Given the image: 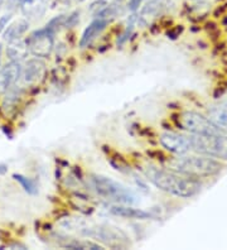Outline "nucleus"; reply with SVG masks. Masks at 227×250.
Returning <instances> with one entry per match:
<instances>
[{
    "instance_id": "10",
    "label": "nucleus",
    "mask_w": 227,
    "mask_h": 250,
    "mask_svg": "<svg viewBox=\"0 0 227 250\" xmlns=\"http://www.w3.org/2000/svg\"><path fill=\"white\" fill-rule=\"evenodd\" d=\"M45 71V64L40 58H32L25 62L24 67H21V79L27 85H33L43 77Z\"/></svg>"
},
{
    "instance_id": "15",
    "label": "nucleus",
    "mask_w": 227,
    "mask_h": 250,
    "mask_svg": "<svg viewBox=\"0 0 227 250\" xmlns=\"http://www.w3.org/2000/svg\"><path fill=\"white\" fill-rule=\"evenodd\" d=\"M208 119L217 126L220 130L227 133V101L212 106L208 110Z\"/></svg>"
},
{
    "instance_id": "9",
    "label": "nucleus",
    "mask_w": 227,
    "mask_h": 250,
    "mask_svg": "<svg viewBox=\"0 0 227 250\" xmlns=\"http://www.w3.org/2000/svg\"><path fill=\"white\" fill-rule=\"evenodd\" d=\"M21 76V62L10 61L4 67L0 68V92L8 91L14 87Z\"/></svg>"
},
{
    "instance_id": "19",
    "label": "nucleus",
    "mask_w": 227,
    "mask_h": 250,
    "mask_svg": "<svg viewBox=\"0 0 227 250\" xmlns=\"http://www.w3.org/2000/svg\"><path fill=\"white\" fill-rule=\"evenodd\" d=\"M66 14H61V16L55 17V18L49 21V23L45 25V28H47L49 32H52V33H55V32L57 31V29H60L61 27H64V24H66Z\"/></svg>"
},
{
    "instance_id": "29",
    "label": "nucleus",
    "mask_w": 227,
    "mask_h": 250,
    "mask_svg": "<svg viewBox=\"0 0 227 250\" xmlns=\"http://www.w3.org/2000/svg\"><path fill=\"white\" fill-rule=\"evenodd\" d=\"M146 1H150V0H146Z\"/></svg>"
},
{
    "instance_id": "18",
    "label": "nucleus",
    "mask_w": 227,
    "mask_h": 250,
    "mask_svg": "<svg viewBox=\"0 0 227 250\" xmlns=\"http://www.w3.org/2000/svg\"><path fill=\"white\" fill-rule=\"evenodd\" d=\"M135 21H138V18H136L135 14H133V16L129 18V21H127V25H126V29H125V32L120 36V38L118 40V46H123L125 42H126L127 40H129V37L131 36V33H133V29H134V24H135Z\"/></svg>"
},
{
    "instance_id": "16",
    "label": "nucleus",
    "mask_w": 227,
    "mask_h": 250,
    "mask_svg": "<svg viewBox=\"0 0 227 250\" xmlns=\"http://www.w3.org/2000/svg\"><path fill=\"white\" fill-rule=\"evenodd\" d=\"M28 28H29V23L24 19H19L15 21L14 23L9 24L4 29L3 32V38L6 42H12V41L19 40L21 36H24L27 33Z\"/></svg>"
},
{
    "instance_id": "22",
    "label": "nucleus",
    "mask_w": 227,
    "mask_h": 250,
    "mask_svg": "<svg viewBox=\"0 0 227 250\" xmlns=\"http://www.w3.org/2000/svg\"><path fill=\"white\" fill-rule=\"evenodd\" d=\"M10 19H12V13L5 14V16H3L1 18H0V33H3L4 29L8 27V23L10 21Z\"/></svg>"
},
{
    "instance_id": "6",
    "label": "nucleus",
    "mask_w": 227,
    "mask_h": 250,
    "mask_svg": "<svg viewBox=\"0 0 227 250\" xmlns=\"http://www.w3.org/2000/svg\"><path fill=\"white\" fill-rule=\"evenodd\" d=\"M179 125L193 135H211L222 133L208 118L194 111H186L179 118Z\"/></svg>"
},
{
    "instance_id": "28",
    "label": "nucleus",
    "mask_w": 227,
    "mask_h": 250,
    "mask_svg": "<svg viewBox=\"0 0 227 250\" xmlns=\"http://www.w3.org/2000/svg\"><path fill=\"white\" fill-rule=\"evenodd\" d=\"M196 1H203V0H196Z\"/></svg>"
},
{
    "instance_id": "5",
    "label": "nucleus",
    "mask_w": 227,
    "mask_h": 250,
    "mask_svg": "<svg viewBox=\"0 0 227 250\" xmlns=\"http://www.w3.org/2000/svg\"><path fill=\"white\" fill-rule=\"evenodd\" d=\"M81 232L111 248H125L129 245V238L123 230L110 225H94L83 228Z\"/></svg>"
},
{
    "instance_id": "8",
    "label": "nucleus",
    "mask_w": 227,
    "mask_h": 250,
    "mask_svg": "<svg viewBox=\"0 0 227 250\" xmlns=\"http://www.w3.org/2000/svg\"><path fill=\"white\" fill-rule=\"evenodd\" d=\"M161 144L166 150L174 153L177 156L187 154L189 150H192L189 137L173 131H166L161 135Z\"/></svg>"
},
{
    "instance_id": "4",
    "label": "nucleus",
    "mask_w": 227,
    "mask_h": 250,
    "mask_svg": "<svg viewBox=\"0 0 227 250\" xmlns=\"http://www.w3.org/2000/svg\"><path fill=\"white\" fill-rule=\"evenodd\" d=\"M189 141L192 150L196 153L227 161V137L222 133L211 135L192 134Z\"/></svg>"
},
{
    "instance_id": "13",
    "label": "nucleus",
    "mask_w": 227,
    "mask_h": 250,
    "mask_svg": "<svg viewBox=\"0 0 227 250\" xmlns=\"http://www.w3.org/2000/svg\"><path fill=\"white\" fill-rule=\"evenodd\" d=\"M49 0H21V12L27 18H41L48 8Z\"/></svg>"
},
{
    "instance_id": "26",
    "label": "nucleus",
    "mask_w": 227,
    "mask_h": 250,
    "mask_svg": "<svg viewBox=\"0 0 227 250\" xmlns=\"http://www.w3.org/2000/svg\"><path fill=\"white\" fill-rule=\"evenodd\" d=\"M76 1H80V3H81V1H85V0H76Z\"/></svg>"
},
{
    "instance_id": "25",
    "label": "nucleus",
    "mask_w": 227,
    "mask_h": 250,
    "mask_svg": "<svg viewBox=\"0 0 227 250\" xmlns=\"http://www.w3.org/2000/svg\"><path fill=\"white\" fill-rule=\"evenodd\" d=\"M97 1H100V3H106L107 0H97Z\"/></svg>"
},
{
    "instance_id": "3",
    "label": "nucleus",
    "mask_w": 227,
    "mask_h": 250,
    "mask_svg": "<svg viewBox=\"0 0 227 250\" xmlns=\"http://www.w3.org/2000/svg\"><path fill=\"white\" fill-rule=\"evenodd\" d=\"M91 182H92L95 191L103 197L110 200V201L123 205H134L138 201L136 200L138 197L131 189L123 186L121 183L116 182L111 178L94 174L92 178H91Z\"/></svg>"
},
{
    "instance_id": "12",
    "label": "nucleus",
    "mask_w": 227,
    "mask_h": 250,
    "mask_svg": "<svg viewBox=\"0 0 227 250\" xmlns=\"http://www.w3.org/2000/svg\"><path fill=\"white\" fill-rule=\"evenodd\" d=\"M110 212L115 216L125 217V219H135V220H145L150 217V214L140 208H133L131 205L116 204L109 208Z\"/></svg>"
},
{
    "instance_id": "27",
    "label": "nucleus",
    "mask_w": 227,
    "mask_h": 250,
    "mask_svg": "<svg viewBox=\"0 0 227 250\" xmlns=\"http://www.w3.org/2000/svg\"><path fill=\"white\" fill-rule=\"evenodd\" d=\"M1 3H3V0H0V5H1Z\"/></svg>"
},
{
    "instance_id": "24",
    "label": "nucleus",
    "mask_w": 227,
    "mask_h": 250,
    "mask_svg": "<svg viewBox=\"0 0 227 250\" xmlns=\"http://www.w3.org/2000/svg\"><path fill=\"white\" fill-rule=\"evenodd\" d=\"M1 53H3V46L0 44V63H1Z\"/></svg>"
},
{
    "instance_id": "17",
    "label": "nucleus",
    "mask_w": 227,
    "mask_h": 250,
    "mask_svg": "<svg viewBox=\"0 0 227 250\" xmlns=\"http://www.w3.org/2000/svg\"><path fill=\"white\" fill-rule=\"evenodd\" d=\"M15 181H18L19 183L21 185V187L24 188V191L29 195H36L38 188H37V185L34 181H32L30 178L25 177V176H21V174H14L13 176Z\"/></svg>"
},
{
    "instance_id": "11",
    "label": "nucleus",
    "mask_w": 227,
    "mask_h": 250,
    "mask_svg": "<svg viewBox=\"0 0 227 250\" xmlns=\"http://www.w3.org/2000/svg\"><path fill=\"white\" fill-rule=\"evenodd\" d=\"M107 24H109V21L103 18H96L95 21H91L87 28L83 31V33H82L81 40H80V47L85 48L88 44H91V42L105 29Z\"/></svg>"
},
{
    "instance_id": "1",
    "label": "nucleus",
    "mask_w": 227,
    "mask_h": 250,
    "mask_svg": "<svg viewBox=\"0 0 227 250\" xmlns=\"http://www.w3.org/2000/svg\"><path fill=\"white\" fill-rule=\"evenodd\" d=\"M145 176L155 187L177 197H193L201 191V182L196 177L174 169L148 167L145 168Z\"/></svg>"
},
{
    "instance_id": "2",
    "label": "nucleus",
    "mask_w": 227,
    "mask_h": 250,
    "mask_svg": "<svg viewBox=\"0 0 227 250\" xmlns=\"http://www.w3.org/2000/svg\"><path fill=\"white\" fill-rule=\"evenodd\" d=\"M170 167L191 177H206L221 172L222 165L208 156H186L182 154L169 162Z\"/></svg>"
},
{
    "instance_id": "21",
    "label": "nucleus",
    "mask_w": 227,
    "mask_h": 250,
    "mask_svg": "<svg viewBox=\"0 0 227 250\" xmlns=\"http://www.w3.org/2000/svg\"><path fill=\"white\" fill-rule=\"evenodd\" d=\"M21 0H6V9H9L10 12L18 10L21 8Z\"/></svg>"
},
{
    "instance_id": "14",
    "label": "nucleus",
    "mask_w": 227,
    "mask_h": 250,
    "mask_svg": "<svg viewBox=\"0 0 227 250\" xmlns=\"http://www.w3.org/2000/svg\"><path fill=\"white\" fill-rule=\"evenodd\" d=\"M8 43L9 44L6 47V56H8L10 61L21 62L27 57L28 53H30L28 42L23 38H19V40L12 41V42Z\"/></svg>"
},
{
    "instance_id": "23",
    "label": "nucleus",
    "mask_w": 227,
    "mask_h": 250,
    "mask_svg": "<svg viewBox=\"0 0 227 250\" xmlns=\"http://www.w3.org/2000/svg\"><path fill=\"white\" fill-rule=\"evenodd\" d=\"M143 0H130L129 1V9L131 10V12H136V10L139 9V6L142 5Z\"/></svg>"
},
{
    "instance_id": "7",
    "label": "nucleus",
    "mask_w": 227,
    "mask_h": 250,
    "mask_svg": "<svg viewBox=\"0 0 227 250\" xmlns=\"http://www.w3.org/2000/svg\"><path fill=\"white\" fill-rule=\"evenodd\" d=\"M53 36H55V33L49 32L47 28H42L40 31L33 32L27 40L29 52L38 58L48 57L53 51V46H55Z\"/></svg>"
},
{
    "instance_id": "20",
    "label": "nucleus",
    "mask_w": 227,
    "mask_h": 250,
    "mask_svg": "<svg viewBox=\"0 0 227 250\" xmlns=\"http://www.w3.org/2000/svg\"><path fill=\"white\" fill-rule=\"evenodd\" d=\"M79 18H80V13L79 12L71 13L70 16H67L66 24H64V27H67V28L75 27V25L79 23Z\"/></svg>"
}]
</instances>
